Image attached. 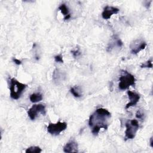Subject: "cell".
<instances>
[{
  "instance_id": "cell-7",
  "label": "cell",
  "mask_w": 153,
  "mask_h": 153,
  "mask_svg": "<svg viewBox=\"0 0 153 153\" xmlns=\"http://www.w3.org/2000/svg\"><path fill=\"white\" fill-rule=\"evenodd\" d=\"M146 46V43L144 41L141 40H135L133 43L130 44L131 53L134 54H137L141 50L145 48Z\"/></svg>"
},
{
  "instance_id": "cell-12",
  "label": "cell",
  "mask_w": 153,
  "mask_h": 153,
  "mask_svg": "<svg viewBox=\"0 0 153 153\" xmlns=\"http://www.w3.org/2000/svg\"><path fill=\"white\" fill-rule=\"evenodd\" d=\"M59 10L65 16V17H64L65 20H67L71 18V14L69 13V8L65 4H62L59 7Z\"/></svg>"
},
{
  "instance_id": "cell-20",
  "label": "cell",
  "mask_w": 153,
  "mask_h": 153,
  "mask_svg": "<svg viewBox=\"0 0 153 153\" xmlns=\"http://www.w3.org/2000/svg\"><path fill=\"white\" fill-rule=\"evenodd\" d=\"M13 61L17 65H20L22 63V61L19 59H17L16 58H13Z\"/></svg>"
},
{
  "instance_id": "cell-2",
  "label": "cell",
  "mask_w": 153,
  "mask_h": 153,
  "mask_svg": "<svg viewBox=\"0 0 153 153\" xmlns=\"http://www.w3.org/2000/svg\"><path fill=\"white\" fill-rule=\"evenodd\" d=\"M10 97L14 100H17L20 98L22 94L27 87V85L19 82L14 78H12L10 80Z\"/></svg>"
},
{
  "instance_id": "cell-6",
  "label": "cell",
  "mask_w": 153,
  "mask_h": 153,
  "mask_svg": "<svg viewBox=\"0 0 153 153\" xmlns=\"http://www.w3.org/2000/svg\"><path fill=\"white\" fill-rule=\"evenodd\" d=\"M39 113L43 115L45 114L46 111L44 105L42 104L33 105L27 111V115L31 120H34Z\"/></svg>"
},
{
  "instance_id": "cell-19",
  "label": "cell",
  "mask_w": 153,
  "mask_h": 153,
  "mask_svg": "<svg viewBox=\"0 0 153 153\" xmlns=\"http://www.w3.org/2000/svg\"><path fill=\"white\" fill-rule=\"evenodd\" d=\"M71 53H72L73 56L75 57H76L79 56L81 53L79 49H77V50H72V51H71Z\"/></svg>"
},
{
  "instance_id": "cell-8",
  "label": "cell",
  "mask_w": 153,
  "mask_h": 153,
  "mask_svg": "<svg viewBox=\"0 0 153 153\" xmlns=\"http://www.w3.org/2000/svg\"><path fill=\"white\" fill-rule=\"evenodd\" d=\"M119 11L120 10L117 7L107 5L103 8V11L102 13V18L103 19L108 20L110 19L113 14H117L119 12Z\"/></svg>"
},
{
  "instance_id": "cell-17",
  "label": "cell",
  "mask_w": 153,
  "mask_h": 153,
  "mask_svg": "<svg viewBox=\"0 0 153 153\" xmlns=\"http://www.w3.org/2000/svg\"><path fill=\"white\" fill-rule=\"evenodd\" d=\"M145 114L141 110H138L136 114V117L137 118L143 120L144 119Z\"/></svg>"
},
{
  "instance_id": "cell-4",
  "label": "cell",
  "mask_w": 153,
  "mask_h": 153,
  "mask_svg": "<svg viewBox=\"0 0 153 153\" xmlns=\"http://www.w3.org/2000/svg\"><path fill=\"white\" fill-rule=\"evenodd\" d=\"M126 130L125 131V140L133 139L139 129V126L136 120H131L126 123Z\"/></svg>"
},
{
  "instance_id": "cell-18",
  "label": "cell",
  "mask_w": 153,
  "mask_h": 153,
  "mask_svg": "<svg viewBox=\"0 0 153 153\" xmlns=\"http://www.w3.org/2000/svg\"><path fill=\"white\" fill-rule=\"evenodd\" d=\"M54 60L56 62H59V63H63V56L62 54H59L56 55L54 56Z\"/></svg>"
},
{
  "instance_id": "cell-10",
  "label": "cell",
  "mask_w": 153,
  "mask_h": 153,
  "mask_svg": "<svg viewBox=\"0 0 153 153\" xmlns=\"http://www.w3.org/2000/svg\"><path fill=\"white\" fill-rule=\"evenodd\" d=\"M65 78L66 75L62 71H60L58 69H56L54 71L53 74V79L56 84H59L60 82L65 80Z\"/></svg>"
},
{
  "instance_id": "cell-11",
  "label": "cell",
  "mask_w": 153,
  "mask_h": 153,
  "mask_svg": "<svg viewBox=\"0 0 153 153\" xmlns=\"http://www.w3.org/2000/svg\"><path fill=\"white\" fill-rule=\"evenodd\" d=\"M63 151L65 152H77L78 143L74 140H71L68 142L63 147Z\"/></svg>"
},
{
  "instance_id": "cell-21",
  "label": "cell",
  "mask_w": 153,
  "mask_h": 153,
  "mask_svg": "<svg viewBox=\"0 0 153 153\" xmlns=\"http://www.w3.org/2000/svg\"><path fill=\"white\" fill-rule=\"evenodd\" d=\"M150 146L151 148H153V137L152 136L151 138H150Z\"/></svg>"
},
{
  "instance_id": "cell-15",
  "label": "cell",
  "mask_w": 153,
  "mask_h": 153,
  "mask_svg": "<svg viewBox=\"0 0 153 153\" xmlns=\"http://www.w3.org/2000/svg\"><path fill=\"white\" fill-rule=\"evenodd\" d=\"M152 59L147 60L145 63H142L141 65H140V67L143 68H152Z\"/></svg>"
},
{
  "instance_id": "cell-13",
  "label": "cell",
  "mask_w": 153,
  "mask_h": 153,
  "mask_svg": "<svg viewBox=\"0 0 153 153\" xmlns=\"http://www.w3.org/2000/svg\"><path fill=\"white\" fill-rule=\"evenodd\" d=\"M29 99L31 102H33V103L38 102L41 101L42 99V95L39 93H33L30 95Z\"/></svg>"
},
{
  "instance_id": "cell-16",
  "label": "cell",
  "mask_w": 153,
  "mask_h": 153,
  "mask_svg": "<svg viewBox=\"0 0 153 153\" xmlns=\"http://www.w3.org/2000/svg\"><path fill=\"white\" fill-rule=\"evenodd\" d=\"M70 91L75 97H80L82 96V95L78 92V90L74 87H71L70 89Z\"/></svg>"
},
{
  "instance_id": "cell-3",
  "label": "cell",
  "mask_w": 153,
  "mask_h": 153,
  "mask_svg": "<svg viewBox=\"0 0 153 153\" xmlns=\"http://www.w3.org/2000/svg\"><path fill=\"white\" fill-rule=\"evenodd\" d=\"M123 74L121 75L119 78V84L118 87L121 90L127 89L130 86L135 85L136 79L132 74L128 73L126 71H123Z\"/></svg>"
},
{
  "instance_id": "cell-14",
  "label": "cell",
  "mask_w": 153,
  "mask_h": 153,
  "mask_svg": "<svg viewBox=\"0 0 153 153\" xmlns=\"http://www.w3.org/2000/svg\"><path fill=\"white\" fill-rule=\"evenodd\" d=\"M42 151L41 149L39 147V146H30L28 148H27L25 151V152L26 153H30V152H36V153H39Z\"/></svg>"
},
{
  "instance_id": "cell-5",
  "label": "cell",
  "mask_w": 153,
  "mask_h": 153,
  "mask_svg": "<svg viewBox=\"0 0 153 153\" xmlns=\"http://www.w3.org/2000/svg\"><path fill=\"white\" fill-rule=\"evenodd\" d=\"M67 128V123L66 122L58 121L56 123H50L47 127V131L51 135L57 136L61 132L65 130Z\"/></svg>"
},
{
  "instance_id": "cell-1",
  "label": "cell",
  "mask_w": 153,
  "mask_h": 153,
  "mask_svg": "<svg viewBox=\"0 0 153 153\" xmlns=\"http://www.w3.org/2000/svg\"><path fill=\"white\" fill-rule=\"evenodd\" d=\"M111 117V114L106 109L99 108L90 116L89 126L91 128V133L97 135L101 128L106 130L108 127V121Z\"/></svg>"
},
{
  "instance_id": "cell-9",
  "label": "cell",
  "mask_w": 153,
  "mask_h": 153,
  "mask_svg": "<svg viewBox=\"0 0 153 153\" xmlns=\"http://www.w3.org/2000/svg\"><path fill=\"white\" fill-rule=\"evenodd\" d=\"M127 94L130 99V102L126 105V109H128L131 106H135L140 99V95L135 92L131 91L130 90L127 91Z\"/></svg>"
}]
</instances>
